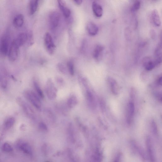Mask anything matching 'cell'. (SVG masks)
Returning <instances> with one entry per match:
<instances>
[{
  "mask_svg": "<svg viewBox=\"0 0 162 162\" xmlns=\"http://www.w3.org/2000/svg\"><path fill=\"white\" fill-rule=\"evenodd\" d=\"M25 98L37 110H41V102L38 95L34 92L30 90L25 91L24 92Z\"/></svg>",
  "mask_w": 162,
  "mask_h": 162,
  "instance_id": "1",
  "label": "cell"
},
{
  "mask_svg": "<svg viewBox=\"0 0 162 162\" xmlns=\"http://www.w3.org/2000/svg\"><path fill=\"white\" fill-rule=\"evenodd\" d=\"M9 37L7 34L3 35L0 39V55L6 56L8 55L10 48Z\"/></svg>",
  "mask_w": 162,
  "mask_h": 162,
  "instance_id": "2",
  "label": "cell"
},
{
  "mask_svg": "<svg viewBox=\"0 0 162 162\" xmlns=\"http://www.w3.org/2000/svg\"><path fill=\"white\" fill-rule=\"evenodd\" d=\"M44 43L46 50L50 55H53L56 49L52 37L49 33L47 32L44 37Z\"/></svg>",
  "mask_w": 162,
  "mask_h": 162,
  "instance_id": "3",
  "label": "cell"
},
{
  "mask_svg": "<svg viewBox=\"0 0 162 162\" xmlns=\"http://www.w3.org/2000/svg\"><path fill=\"white\" fill-rule=\"evenodd\" d=\"M17 101L26 116L30 119L34 120L35 118V113L31 107L21 98H18Z\"/></svg>",
  "mask_w": 162,
  "mask_h": 162,
  "instance_id": "4",
  "label": "cell"
},
{
  "mask_svg": "<svg viewBox=\"0 0 162 162\" xmlns=\"http://www.w3.org/2000/svg\"><path fill=\"white\" fill-rule=\"evenodd\" d=\"M20 47L13 41L11 44L8 56L10 61H14L17 60L19 57Z\"/></svg>",
  "mask_w": 162,
  "mask_h": 162,
  "instance_id": "5",
  "label": "cell"
},
{
  "mask_svg": "<svg viewBox=\"0 0 162 162\" xmlns=\"http://www.w3.org/2000/svg\"><path fill=\"white\" fill-rule=\"evenodd\" d=\"M8 83V74L5 67L0 64V85L4 88H7Z\"/></svg>",
  "mask_w": 162,
  "mask_h": 162,
  "instance_id": "6",
  "label": "cell"
},
{
  "mask_svg": "<svg viewBox=\"0 0 162 162\" xmlns=\"http://www.w3.org/2000/svg\"><path fill=\"white\" fill-rule=\"evenodd\" d=\"M56 89L51 80H48L46 88V93L48 98L51 100L54 99L56 96Z\"/></svg>",
  "mask_w": 162,
  "mask_h": 162,
  "instance_id": "7",
  "label": "cell"
},
{
  "mask_svg": "<svg viewBox=\"0 0 162 162\" xmlns=\"http://www.w3.org/2000/svg\"><path fill=\"white\" fill-rule=\"evenodd\" d=\"M60 19V15L59 12L54 11L51 13L50 15L49 23L50 27L54 29L58 26Z\"/></svg>",
  "mask_w": 162,
  "mask_h": 162,
  "instance_id": "8",
  "label": "cell"
},
{
  "mask_svg": "<svg viewBox=\"0 0 162 162\" xmlns=\"http://www.w3.org/2000/svg\"><path fill=\"white\" fill-rule=\"evenodd\" d=\"M142 62L145 69L148 71L152 70L157 66L154 59L150 56L145 57L143 59Z\"/></svg>",
  "mask_w": 162,
  "mask_h": 162,
  "instance_id": "9",
  "label": "cell"
},
{
  "mask_svg": "<svg viewBox=\"0 0 162 162\" xmlns=\"http://www.w3.org/2000/svg\"><path fill=\"white\" fill-rule=\"evenodd\" d=\"M135 112V106L133 101L129 102L128 105L127 115V122L128 124H131Z\"/></svg>",
  "mask_w": 162,
  "mask_h": 162,
  "instance_id": "10",
  "label": "cell"
},
{
  "mask_svg": "<svg viewBox=\"0 0 162 162\" xmlns=\"http://www.w3.org/2000/svg\"><path fill=\"white\" fill-rule=\"evenodd\" d=\"M58 2L59 8L62 12L64 17L66 18H69L71 12L70 9L67 7L65 1L59 0Z\"/></svg>",
  "mask_w": 162,
  "mask_h": 162,
  "instance_id": "11",
  "label": "cell"
},
{
  "mask_svg": "<svg viewBox=\"0 0 162 162\" xmlns=\"http://www.w3.org/2000/svg\"><path fill=\"white\" fill-rule=\"evenodd\" d=\"M92 10L95 16L97 17H102L103 11L102 6L96 2H93L92 5Z\"/></svg>",
  "mask_w": 162,
  "mask_h": 162,
  "instance_id": "12",
  "label": "cell"
},
{
  "mask_svg": "<svg viewBox=\"0 0 162 162\" xmlns=\"http://www.w3.org/2000/svg\"><path fill=\"white\" fill-rule=\"evenodd\" d=\"M154 61L157 66L159 65L162 61V45L161 43L157 46L154 53Z\"/></svg>",
  "mask_w": 162,
  "mask_h": 162,
  "instance_id": "13",
  "label": "cell"
},
{
  "mask_svg": "<svg viewBox=\"0 0 162 162\" xmlns=\"http://www.w3.org/2000/svg\"><path fill=\"white\" fill-rule=\"evenodd\" d=\"M151 20L152 23L156 26H160L161 25V21L159 13L156 10H153L151 15Z\"/></svg>",
  "mask_w": 162,
  "mask_h": 162,
  "instance_id": "14",
  "label": "cell"
},
{
  "mask_svg": "<svg viewBox=\"0 0 162 162\" xmlns=\"http://www.w3.org/2000/svg\"><path fill=\"white\" fill-rule=\"evenodd\" d=\"M17 146L19 149L25 154L29 155L32 154L31 148L27 143L20 141L18 142Z\"/></svg>",
  "mask_w": 162,
  "mask_h": 162,
  "instance_id": "15",
  "label": "cell"
},
{
  "mask_svg": "<svg viewBox=\"0 0 162 162\" xmlns=\"http://www.w3.org/2000/svg\"><path fill=\"white\" fill-rule=\"evenodd\" d=\"M28 35L26 33H22L19 34L13 41L20 47L27 43Z\"/></svg>",
  "mask_w": 162,
  "mask_h": 162,
  "instance_id": "16",
  "label": "cell"
},
{
  "mask_svg": "<svg viewBox=\"0 0 162 162\" xmlns=\"http://www.w3.org/2000/svg\"><path fill=\"white\" fill-rule=\"evenodd\" d=\"M87 28L88 34L91 36H94L98 33L99 28L92 22H90L88 23Z\"/></svg>",
  "mask_w": 162,
  "mask_h": 162,
  "instance_id": "17",
  "label": "cell"
},
{
  "mask_svg": "<svg viewBox=\"0 0 162 162\" xmlns=\"http://www.w3.org/2000/svg\"><path fill=\"white\" fill-rule=\"evenodd\" d=\"M108 81L112 92L115 95L118 94L119 92V87L116 81L111 78H109Z\"/></svg>",
  "mask_w": 162,
  "mask_h": 162,
  "instance_id": "18",
  "label": "cell"
},
{
  "mask_svg": "<svg viewBox=\"0 0 162 162\" xmlns=\"http://www.w3.org/2000/svg\"><path fill=\"white\" fill-rule=\"evenodd\" d=\"M24 21V17L22 14H18L16 15L13 20L14 25L17 28H20L23 25Z\"/></svg>",
  "mask_w": 162,
  "mask_h": 162,
  "instance_id": "19",
  "label": "cell"
},
{
  "mask_svg": "<svg viewBox=\"0 0 162 162\" xmlns=\"http://www.w3.org/2000/svg\"><path fill=\"white\" fill-rule=\"evenodd\" d=\"M104 49V47L101 45H97L95 47L93 53L94 59L98 60L101 56Z\"/></svg>",
  "mask_w": 162,
  "mask_h": 162,
  "instance_id": "20",
  "label": "cell"
},
{
  "mask_svg": "<svg viewBox=\"0 0 162 162\" xmlns=\"http://www.w3.org/2000/svg\"><path fill=\"white\" fill-rule=\"evenodd\" d=\"M146 145L149 156L151 162H154L155 159L154 151L152 146L151 139L148 137L147 139Z\"/></svg>",
  "mask_w": 162,
  "mask_h": 162,
  "instance_id": "21",
  "label": "cell"
},
{
  "mask_svg": "<svg viewBox=\"0 0 162 162\" xmlns=\"http://www.w3.org/2000/svg\"><path fill=\"white\" fill-rule=\"evenodd\" d=\"M38 6V1L37 0H31L29 4V10L31 15H34L37 11Z\"/></svg>",
  "mask_w": 162,
  "mask_h": 162,
  "instance_id": "22",
  "label": "cell"
},
{
  "mask_svg": "<svg viewBox=\"0 0 162 162\" xmlns=\"http://www.w3.org/2000/svg\"><path fill=\"white\" fill-rule=\"evenodd\" d=\"M87 99L89 106L92 108L95 107V103L94 97L92 92L87 91L86 92Z\"/></svg>",
  "mask_w": 162,
  "mask_h": 162,
  "instance_id": "23",
  "label": "cell"
},
{
  "mask_svg": "<svg viewBox=\"0 0 162 162\" xmlns=\"http://www.w3.org/2000/svg\"><path fill=\"white\" fill-rule=\"evenodd\" d=\"M15 122V119L13 117H9L7 118L4 122V128L6 129H9L13 126Z\"/></svg>",
  "mask_w": 162,
  "mask_h": 162,
  "instance_id": "24",
  "label": "cell"
},
{
  "mask_svg": "<svg viewBox=\"0 0 162 162\" xmlns=\"http://www.w3.org/2000/svg\"><path fill=\"white\" fill-rule=\"evenodd\" d=\"M77 103L78 101L76 97L74 96H71L68 100L67 105L69 108H72L74 107Z\"/></svg>",
  "mask_w": 162,
  "mask_h": 162,
  "instance_id": "25",
  "label": "cell"
},
{
  "mask_svg": "<svg viewBox=\"0 0 162 162\" xmlns=\"http://www.w3.org/2000/svg\"><path fill=\"white\" fill-rule=\"evenodd\" d=\"M34 85L38 96L39 97H40V98H44V95L43 92L36 81H34Z\"/></svg>",
  "mask_w": 162,
  "mask_h": 162,
  "instance_id": "26",
  "label": "cell"
},
{
  "mask_svg": "<svg viewBox=\"0 0 162 162\" xmlns=\"http://www.w3.org/2000/svg\"><path fill=\"white\" fill-rule=\"evenodd\" d=\"M67 65L70 73L72 75H74V70L73 62L71 61H69L68 62Z\"/></svg>",
  "mask_w": 162,
  "mask_h": 162,
  "instance_id": "27",
  "label": "cell"
},
{
  "mask_svg": "<svg viewBox=\"0 0 162 162\" xmlns=\"http://www.w3.org/2000/svg\"><path fill=\"white\" fill-rule=\"evenodd\" d=\"M141 3L139 1H135L131 8V10L133 12H135L138 10L140 7Z\"/></svg>",
  "mask_w": 162,
  "mask_h": 162,
  "instance_id": "28",
  "label": "cell"
},
{
  "mask_svg": "<svg viewBox=\"0 0 162 162\" xmlns=\"http://www.w3.org/2000/svg\"><path fill=\"white\" fill-rule=\"evenodd\" d=\"M2 150L3 151L7 152H11L13 151L11 146L7 142L5 143L2 145Z\"/></svg>",
  "mask_w": 162,
  "mask_h": 162,
  "instance_id": "29",
  "label": "cell"
},
{
  "mask_svg": "<svg viewBox=\"0 0 162 162\" xmlns=\"http://www.w3.org/2000/svg\"><path fill=\"white\" fill-rule=\"evenodd\" d=\"M28 39L27 43L29 46H31L34 43L33 34L31 31H29L27 34Z\"/></svg>",
  "mask_w": 162,
  "mask_h": 162,
  "instance_id": "30",
  "label": "cell"
},
{
  "mask_svg": "<svg viewBox=\"0 0 162 162\" xmlns=\"http://www.w3.org/2000/svg\"><path fill=\"white\" fill-rule=\"evenodd\" d=\"M151 127L153 133L155 135L157 134V124L154 120H152L151 123Z\"/></svg>",
  "mask_w": 162,
  "mask_h": 162,
  "instance_id": "31",
  "label": "cell"
},
{
  "mask_svg": "<svg viewBox=\"0 0 162 162\" xmlns=\"http://www.w3.org/2000/svg\"><path fill=\"white\" fill-rule=\"evenodd\" d=\"M39 127L42 131L46 132L47 130V127L46 124L43 122H41L39 123Z\"/></svg>",
  "mask_w": 162,
  "mask_h": 162,
  "instance_id": "32",
  "label": "cell"
},
{
  "mask_svg": "<svg viewBox=\"0 0 162 162\" xmlns=\"http://www.w3.org/2000/svg\"><path fill=\"white\" fill-rule=\"evenodd\" d=\"M58 68L59 70L64 74H65L66 72V70L63 65L61 63H59L58 65Z\"/></svg>",
  "mask_w": 162,
  "mask_h": 162,
  "instance_id": "33",
  "label": "cell"
},
{
  "mask_svg": "<svg viewBox=\"0 0 162 162\" xmlns=\"http://www.w3.org/2000/svg\"><path fill=\"white\" fill-rule=\"evenodd\" d=\"M135 91L134 88H132L131 92V97L132 100H133L135 97Z\"/></svg>",
  "mask_w": 162,
  "mask_h": 162,
  "instance_id": "34",
  "label": "cell"
},
{
  "mask_svg": "<svg viewBox=\"0 0 162 162\" xmlns=\"http://www.w3.org/2000/svg\"><path fill=\"white\" fill-rule=\"evenodd\" d=\"M162 77L161 76H160L156 81L157 84L159 85H162Z\"/></svg>",
  "mask_w": 162,
  "mask_h": 162,
  "instance_id": "35",
  "label": "cell"
},
{
  "mask_svg": "<svg viewBox=\"0 0 162 162\" xmlns=\"http://www.w3.org/2000/svg\"><path fill=\"white\" fill-rule=\"evenodd\" d=\"M77 5H80L82 4L83 1L82 0H74L73 1Z\"/></svg>",
  "mask_w": 162,
  "mask_h": 162,
  "instance_id": "36",
  "label": "cell"
},
{
  "mask_svg": "<svg viewBox=\"0 0 162 162\" xmlns=\"http://www.w3.org/2000/svg\"><path fill=\"white\" fill-rule=\"evenodd\" d=\"M121 159V155L119 154L116 158L114 162H120Z\"/></svg>",
  "mask_w": 162,
  "mask_h": 162,
  "instance_id": "37",
  "label": "cell"
},
{
  "mask_svg": "<svg viewBox=\"0 0 162 162\" xmlns=\"http://www.w3.org/2000/svg\"><path fill=\"white\" fill-rule=\"evenodd\" d=\"M104 103V101L101 100V101H100V106H101V108L103 110H104L105 106Z\"/></svg>",
  "mask_w": 162,
  "mask_h": 162,
  "instance_id": "38",
  "label": "cell"
},
{
  "mask_svg": "<svg viewBox=\"0 0 162 162\" xmlns=\"http://www.w3.org/2000/svg\"><path fill=\"white\" fill-rule=\"evenodd\" d=\"M156 96L158 100L161 101H162L161 94L160 93H158L156 94Z\"/></svg>",
  "mask_w": 162,
  "mask_h": 162,
  "instance_id": "39",
  "label": "cell"
}]
</instances>
